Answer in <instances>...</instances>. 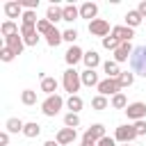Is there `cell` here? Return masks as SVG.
<instances>
[{
    "instance_id": "cell-9",
    "label": "cell",
    "mask_w": 146,
    "mask_h": 146,
    "mask_svg": "<svg viewBox=\"0 0 146 146\" xmlns=\"http://www.w3.org/2000/svg\"><path fill=\"white\" fill-rule=\"evenodd\" d=\"M21 36L25 41V46H36L39 43V32H36V25H21Z\"/></svg>"
},
{
    "instance_id": "cell-20",
    "label": "cell",
    "mask_w": 146,
    "mask_h": 146,
    "mask_svg": "<svg viewBox=\"0 0 146 146\" xmlns=\"http://www.w3.org/2000/svg\"><path fill=\"white\" fill-rule=\"evenodd\" d=\"M62 41H64V36H62V32H59L57 27H52V30H50V32L46 34V43H48L50 48H57V46H59Z\"/></svg>"
},
{
    "instance_id": "cell-3",
    "label": "cell",
    "mask_w": 146,
    "mask_h": 146,
    "mask_svg": "<svg viewBox=\"0 0 146 146\" xmlns=\"http://www.w3.org/2000/svg\"><path fill=\"white\" fill-rule=\"evenodd\" d=\"M62 107H64V98H62L59 94H55V96H46V100L41 103V112H43L46 116H57Z\"/></svg>"
},
{
    "instance_id": "cell-35",
    "label": "cell",
    "mask_w": 146,
    "mask_h": 146,
    "mask_svg": "<svg viewBox=\"0 0 146 146\" xmlns=\"http://www.w3.org/2000/svg\"><path fill=\"white\" fill-rule=\"evenodd\" d=\"M64 125H66V128H78V125H80V116L73 114V112L64 114Z\"/></svg>"
},
{
    "instance_id": "cell-1",
    "label": "cell",
    "mask_w": 146,
    "mask_h": 146,
    "mask_svg": "<svg viewBox=\"0 0 146 146\" xmlns=\"http://www.w3.org/2000/svg\"><path fill=\"white\" fill-rule=\"evenodd\" d=\"M62 84H64V91H68V96H78V91L82 87V78L75 68H66L62 75Z\"/></svg>"
},
{
    "instance_id": "cell-37",
    "label": "cell",
    "mask_w": 146,
    "mask_h": 146,
    "mask_svg": "<svg viewBox=\"0 0 146 146\" xmlns=\"http://www.w3.org/2000/svg\"><path fill=\"white\" fill-rule=\"evenodd\" d=\"M62 36H64V41L73 43V41L78 39V30H75V27H68V30H64V32H62Z\"/></svg>"
},
{
    "instance_id": "cell-42",
    "label": "cell",
    "mask_w": 146,
    "mask_h": 146,
    "mask_svg": "<svg viewBox=\"0 0 146 146\" xmlns=\"http://www.w3.org/2000/svg\"><path fill=\"white\" fill-rule=\"evenodd\" d=\"M137 11H139V14H141V16L146 18V0H144V2H139V7H137Z\"/></svg>"
},
{
    "instance_id": "cell-10",
    "label": "cell",
    "mask_w": 146,
    "mask_h": 146,
    "mask_svg": "<svg viewBox=\"0 0 146 146\" xmlns=\"http://www.w3.org/2000/svg\"><path fill=\"white\" fill-rule=\"evenodd\" d=\"M64 59H66V64H68V68H73V66H75L78 62H82V59H84V50H82L80 46H75V43H73V46H71V48L66 50V55H64Z\"/></svg>"
},
{
    "instance_id": "cell-25",
    "label": "cell",
    "mask_w": 146,
    "mask_h": 146,
    "mask_svg": "<svg viewBox=\"0 0 146 146\" xmlns=\"http://www.w3.org/2000/svg\"><path fill=\"white\" fill-rule=\"evenodd\" d=\"M141 18H144V16H141V14L137 11V9H130V11L125 14V25L135 30L137 25H141Z\"/></svg>"
},
{
    "instance_id": "cell-15",
    "label": "cell",
    "mask_w": 146,
    "mask_h": 146,
    "mask_svg": "<svg viewBox=\"0 0 146 146\" xmlns=\"http://www.w3.org/2000/svg\"><path fill=\"white\" fill-rule=\"evenodd\" d=\"M132 50H135V48L130 46V41H128V43H121V46L114 50V62H116V64L128 62V59H130V55H132Z\"/></svg>"
},
{
    "instance_id": "cell-31",
    "label": "cell",
    "mask_w": 146,
    "mask_h": 146,
    "mask_svg": "<svg viewBox=\"0 0 146 146\" xmlns=\"http://www.w3.org/2000/svg\"><path fill=\"white\" fill-rule=\"evenodd\" d=\"M132 82H135V73H132V71H121V75H119V84H121V89L130 87Z\"/></svg>"
},
{
    "instance_id": "cell-22",
    "label": "cell",
    "mask_w": 146,
    "mask_h": 146,
    "mask_svg": "<svg viewBox=\"0 0 146 146\" xmlns=\"http://www.w3.org/2000/svg\"><path fill=\"white\" fill-rule=\"evenodd\" d=\"M103 71H105L107 78H112V80H119V75H121V68H119V64H116L114 59H112V62L107 59V62L103 64Z\"/></svg>"
},
{
    "instance_id": "cell-27",
    "label": "cell",
    "mask_w": 146,
    "mask_h": 146,
    "mask_svg": "<svg viewBox=\"0 0 146 146\" xmlns=\"http://www.w3.org/2000/svg\"><path fill=\"white\" fill-rule=\"evenodd\" d=\"M110 105H112L114 110H123V112H125V107H128L130 103H128V98H125V94L121 91V94H116V96H112V100H110Z\"/></svg>"
},
{
    "instance_id": "cell-30",
    "label": "cell",
    "mask_w": 146,
    "mask_h": 146,
    "mask_svg": "<svg viewBox=\"0 0 146 146\" xmlns=\"http://www.w3.org/2000/svg\"><path fill=\"white\" fill-rule=\"evenodd\" d=\"M91 107H94L96 112H103V110H107V107H110V100H107L105 96H100V94H98V96H94V98H91Z\"/></svg>"
},
{
    "instance_id": "cell-17",
    "label": "cell",
    "mask_w": 146,
    "mask_h": 146,
    "mask_svg": "<svg viewBox=\"0 0 146 146\" xmlns=\"http://www.w3.org/2000/svg\"><path fill=\"white\" fill-rule=\"evenodd\" d=\"M80 78H82V84H84V87H98V84H100L98 73L91 71V68H84V71L80 73Z\"/></svg>"
},
{
    "instance_id": "cell-28",
    "label": "cell",
    "mask_w": 146,
    "mask_h": 146,
    "mask_svg": "<svg viewBox=\"0 0 146 146\" xmlns=\"http://www.w3.org/2000/svg\"><path fill=\"white\" fill-rule=\"evenodd\" d=\"M0 32H2V36L7 39V36H11V34H18V25H16L14 21H5V23L0 25Z\"/></svg>"
},
{
    "instance_id": "cell-11",
    "label": "cell",
    "mask_w": 146,
    "mask_h": 146,
    "mask_svg": "<svg viewBox=\"0 0 146 146\" xmlns=\"http://www.w3.org/2000/svg\"><path fill=\"white\" fill-rule=\"evenodd\" d=\"M55 139H57V144H59V146L73 144V141L78 139V130H75V128H66V125H64V128L57 132V137H55Z\"/></svg>"
},
{
    "instance_id": "cell-16",
    "label": "cell",
    "mask_w": 146,
    "mask_h": 146,
    "mask_svg": "<svg viewBox=\"0 0 146 146\" xmlns=\"http://www.w3.org/2000/svg\"><path fill=\"white\" fill-rule=\"evenodd\" d=\"M96 14H98V5L96 2H84L80 7V18H89V23L96 21Z\"/></svg>"
},
{
    "instance_id": "cell-45",
    "label": "cell",
    "mask_w": 146,
    "mask_h": 146,
    "mask_svg": "<svg viewBox=\"0 0 146 146\" xmlns=\"http://www.w3.org/2000/svg\"><path fill=\"white\" fill-rule=\"evenodd\" d=\"M123 146H130V144H123Z\"/></svg>"
},
{
    "instance_id": "cell-34",
    "label": "cell",
    "mask_w": 146,
    "mask_h": 146,
    "mask_svg": "<svg viewBox=\"0 0 146 146\" xmlns=\"http://www.w3.org/2000/svg\"><path fill=\"white\" fill-rule=\"evenodd\" d=\"M21 21H23V25H36V23H39V21H36V11H30V9L23 11Z\"/></svg>"
},
{
    "instance_id": "cell-43",
    "label": "cell",
    "mask_w": 146,
    "mask_h": 146,
    "mask_svg": "<svg viewBox=\"0 0 146 146\" xmlns=\"http://www.w3.org/2000/svg\"><path fill=\"white\" fill-rule=\"evenodd\" d=\"M80 146H96V141H91V139H84V137H82V144H80Z\"/></svg>"
},
{
    "instance_id": "cell-36",
    "label": "cell",
    "mask_w": 146,
    "mask_h": 146,
    "mask_svg": "<svg viewBox=\"0 0 146 146\" xmlns=\"http://www.w3.org/2000/svg\"><path fill=\"white\" fill-rule=\"evenodd\" d=\"M119 46H121V43H119V41H116V39H114V36H112V34H110V36H105V39H103V48H107V50H112V52H114V50H116V48H119Z\"/></svg>"
},
{
    "instance_id": "cell-24",
    "label": "cell",
    "mask_w": 146,
    "mask_h": 146,
    "mask_svg": "<svg viewBox=\"0 0 146 146\" xmlns=\"http://www.w3.org/2000/svg\"><path fill=\"white\" fill-rule=\"evenodd\" d=\"M62 11H64V21H66V23H73L75 18H80V9H78L75 5H64Z\"/></svg>"
},
{
    "instance_id": "cell-26",
    "label": "cell",
    "mask_w": 146,
    "mask_h": 146,
    "mask_svg": "<svg viewBox=\"0 0 146 146\" xmlns=\"http://www.w3.org/2000/svg\"><path fill=\"white\" fill-rule=\"evenodd\" d=\"M23 135H25L27 139H34V137H39V135H41V125H39L36 121H30V123H25Z\"/></svg>"
},
{
    "instance_id": "cell-29",
    "label": "cell",
    "mask_w": 146,
    "mask_h": 146,
    "mask_svg": "<svg viewBox=\"0 0 146 146\" xmlns=\"http://www.w3.org/2000/svg\"><path fill=\"white\" fill-rule=\"evenodd\" d=\"M82 105H84V103H82L80 96H68V98H66V107H68L73 114H78V112L82 110Z\"/></svg>"
},
{
    "instance_id": "cell-40",
    "label": "cell",
    "mask_w": 146,
    "mask_h": 146,
    "mask_svg": "<svg viewBox=\"0 0 146 146\" xmlns=\"http://www.w3.org/2000/svg\"><path fill=\"white\" fill-rule=\"evenodd\" d=\"M96 146H116V139H114V137H107V135H105V137H103V139H100V141H98Z\"/></svg>"
},
{
    "instance_id": "cell-13",
    "label": "cell",
    "mask_w": 146,
    "mask_h": 146,
    "mask_svg": "<svg viewBox=\"0 0 146 146\" xmlns=\"http://www.w3.org/2000/svg\"><path fill=\"white\" fill-rule=\"evenodd\" d=\"M82 137H84V139H91V141L98 144V141L105 137V125H103V123H94V125L87 128V132H84Z\"/></svg>"
},
{
    "instance_id": "cell-41",
    "label": "cell",
    "mask_w": 146,
    "mask_h": 146,
    "mask_svg": "<svg viewBox=\"0 0 146 146\" xmlns=\"http://www.w3.org/2000/svg\"><path fill=\"white\" fill-rule=\"evenodd\" d=\"M0 144H2V146H7V144H9V132H7V130H5V132H0Z\"/></svg>"
},
{
    "instance_id": "cell-38",
    "label": "cell",
    "mask_w": 146,
    "mask_h": 146,
    "mask_svg": "<svg viewBox=\"0 0 146 146\" xmlns=\"http://www.w3.org/2000/svg\"><path fill=\"white\" fill-rule=\"evenodd\" d=\"M132 125H135V130H137V135H139V137H144V135H146V119H141V121H135Z\"/></svg>"
},
{
    "instance_id": "cell-32",
    "label": "cell",
    "mask_w": 146,
    "mask_h": 146,
    "mask_svg": "<svg viewBox=\"0 0 146 146\" xmlns=\"http://www.w3.org/2000/svg\"><path fill=\"white\" fill-rule=\"evenodd\" d=\"M52 27H55V25H52L48 18H39V23H36V32H39V34H43V36H46Z\"/></svg>"
},
{
    "instance_id": "cell-6",
    "label": "cell",
    "mask_w": 146,
    "mask_h": 146,
    "mask_svg": "<svg viewBox=\"0 0 146 146\" xmlns=\"http://www.w3.org/2000/svg\"><path fill=\"white\" fill-rule=\"evenodd\" d=\"M89 34H94V36H100V39L110 36V34H112V30H110V23H107L105 18H96V21H91V23H89Z\"/></svg>"
},
{
    "instance_id": "cell-33",
    "label": "cell",
    "mask_w": 146,
    "mask_h": 146,
    "mask_svg": "<svg viewBox=\"0 0 146 146\" xmlns=\"http://www.w3.org/2000/svg\"><path fill=\"white\" fill-rule=\"evenodd\" d=\"M21 103H23V105H34V103H36V91L25 89V91L21 94Z\"/></svg>"
},
{
    "instance_id": "cell-4",
    "label": "cell",
    "mask_w": 146,
    "mask_h": 146,
    "mask_svg": "<svg viewBox=\"0 0 146 146\" xmlns=\"http://www.w3.org/2000/svg\"><path fill=\"white\" fill-rule=\"evenodd\" d=\"M98 89V94L100 96H116V94H121V84H119V80H112V78H105V80H100V84L96 87Z\"/></svg>"
},
{
    "instance_id": "cell-7",
    "label": "cell",
    "mask_w": 146,
    "mask_h": 146,
    "mask_svg": "<svg viewBox=\"0 0 146 146\" xmlns=\"http://www.w3.org/2000/svg\"><path fill=\"white\" fill-rule=\"evenodd\" d=\"M125 116L128 119H132V121H141V119H146V103H130L128 107H125Z\"/></svg>"
},
{
    "instance_id": "cell-12",
    "label": "cell",
    "mask_w": 146,
    "mask_h": 146,
    "mask_svg": "<svg viewBox=\"0 0 146 146\" xmlns=\"http://www.w3.org/2000/svg\"><path fill=\"white\" fill-rule=\"evenodd\" d=\"M5 48H9L14 55H21V52H23V48H25V41H23V36H21V34H11V36H7V39H5Z\"/></svg>"
},
{
    "instance_id": "cell-44",
    "label": "cell",
    "mask_w": 146,
    "mask_h": 146,
    "mask_svg": "<svg viewBox=\"0 0 146 146\" xmlns=\"http://www.w3.org/2000/svg\"><path fill=\"white\" fill-rule=\"evenodd\" d=\"M43 146H59V144H57V139H50V141H46Z\"/></svg>"
},
{
    "instance_id": "cell-19",
    "label": "cell",
    "mask_w": 146,
    "mask_h": 146,
    "mask_svg": "<svg viewBox=\"0 0 146 146\" xmlns=\"http://www.w3.org/2000/svg\"><path fill=\"white\" fill-rule=\"evenodd\" d=\"M57 80L55 78H50V75H46V78H41V91L46 94V96H55V91H57Z\"/></svg>"
},
{
    "instance_id": "cell-8",
    "label": "cell",
    "mask_w": 146,
    "mask_h": 146,
    "mask_svg": "<svg viewBox=\"0 0 146 146\" xmlns=\"http://www.w3.org/2000/svg\"><path fill=\"white\" fill-rule=\"evenodd\" d=\"M112 36H114L119 43H128V41L135 36V30L128 27V25H114V27H112Z\"/></svg>"
},
{
    "instance_id": "cell-14",
    "label": "cell",
    "mask_w": 146,
    "mask_h": 146,
    "mask_svg": "<svg viewBox=\"0 0 146 146\" xmlns=\"http://www.w3.org/2000/svg\"><path fill=\"white\" fill-rule=\"evenodd\" d=\"M5 14H7V18H18V16H23V5L18 2V0H9V2H5Z\"/></svg>"
},
{
    "instance_id": "cell-21",
    "label": "cell",
    "mask_w": 146,
    "mask_h": 146,
    "mask_svg": "<svg viewBox=\"0 0 146 146\" xmlns=\"http://www.w3.org/2000/svg\"><path fill=\"white\" fill-rule=\"evenodd\" d=\"M82 62H84V66H87V68L96 71V66L100 64V55H98L96 50H89V52H84V59H82Z\"/></svg>"
},
{
    "instance_id": "cell-39",
    "label": "cell",
    "mask_w": 146,
    "mask_h": 146,
    "mask_svg": "<svg viewBox=\"0 0 146 146\" xmlns=\"http://www.w3.org/2000/svg\"><path fill=\"white\" fill-rule=\"evenodd\" d=\"M14 57H16V55H14L9 48H2V50H0V59H2V62H11Z\"/></svg>"
},
{
    "instance_id": "cell-5",
    "label": "cell",
    "mask_w": 146,
    "mask_h": 146,
    "mask_svg": "<svg viewBox=\"0 0 146 146\" xmlns=\"http://www.w3.org/2000/svg\"><path fill=\"white\" fill-rule=\"evenodd\" d=\"M139 135H137V130H135V125H130V123H125V125H119L116 128V132H114V139L116 141H121V144H130L132 139H137Z\"/></svg>"
},
{
    "instance_id": "cell-18",
    "label": "cell",
    "mask_w": 146,
    "mask_h": 146,
    "mask_svg": "<svg viewBox=\"0 0 146 146\" xmlns=\"http://www.w3.org/2000/svg\"><path fill=\"white\" fill-rule=\"evenodd\" d=\"M46 18L55 25V23H59V21H64V11H62V7H57V5H48V9H46Z\"/></svg>"
},
{
    "instance_id": "cell-23",
    "label": "cell",
    "mask_w": 146,
    "mask_h": 146,
    "mask_svg": "<svg viewBox=\"0 0 146 146\" xmlns=\"http://www.w3.org/2000/svg\"><path fill=\"white\" fill-rule=\"evenodd\" d=\"M5 128H7V132H9V135H16V132H23V128H25V123H23L21 119H16V116H11V119H7V123H5Z\"/></svg>"
},
{
    "instance_id": "cell-2",
    "label": "cell",
    "mask_w": 146,
    "mask_h": 146,
    "mask_svg": "<svg viewBox=\"0 0 146 146\" xmlns=\"http://www.w3.org/2000/svg\"><path fill=\"white\" fill-rule=\"evenodd\" d=\"M130 66H132V73L146 78V46H137V48L132 50V55H130Z\"/></svg>"
}]
</instances>
